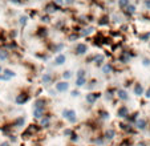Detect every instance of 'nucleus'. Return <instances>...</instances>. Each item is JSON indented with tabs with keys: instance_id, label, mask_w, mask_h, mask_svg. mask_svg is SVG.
I'll return each instance as SVG.
<instances>
[{
	"instance_id": "nucleus-1",
	"label": "nucleus",
	"mask_w": 150,
	"mask_h": 146,
	"mask_svg": "<svg viewBox=\"0 0 150 146\" xmlns=\"http://www.w3.org/2000/svg\"><path fill=\"white\" fill-rule=\"evenodd\" d=\"M59 11H62V8L60 5H57L56 3L53 2H49V3H46L45 4V7H44V12L46 13V15H52V13H54V12H59Z\"/></svg>"
},
{
	"instance_id": "nucleus-2",
	"label": "nucleus",
	"mask_w": 150,
	"mask_h": 146,
	"mask_svg": "<svg viewBox=\"0 0 150 146\" xmlns=\"http://www.w3.org/2000/svg\"><path fill=\"white\" fill-rule=\"evenodd\" d=\"M88 52V45L86 44H82V43H78L76 47H74V53L78 56H81V55H85V53Z\"/></svg>"
},
{
	"instance_id": "nucleus-3",
	"label": "nucleus",
	"mask_w": 150,
	"mask_h": 146,
	"mask_svg": "<svg viewBox=\"0 0 150 146\" xmlns=\"http://www.w3.org/2000/svg\"><path fill=\"white\" fill-rule=\"evenodd\" d=\"M124 11H125V13H126V16H133L134 13H136V5L134 4H129L126 8H124Z\"/></svg>"
},
{
	"instance_id": "nucleus-4",
	"label": "nucleus",
	"mask_w": 150,
	"mask_h": 146,
	"mask_svg": "<svg viewBox=\"0 0 150 146\" xmlns=\"http://www.w3.org/2000/svg\"><path fill=\"white\" fill-rule=\"evenodd\" d=\"M74 116H76V113H74L73 110H68V109L64 110V117H67L70 122H74V121H76V117H74Z\"/></svg>"
},
{
	"instance_id": "nucleus-5",
	"label": "nucleus",
	"mask_w": 150,
	"mask_h": 146,
	"mask_svg": "<svg viewBox=\"0 0 150 146\" xmlns=\"http://www.w3.org/2000/svg\"><path fill=\"white\" fill-rule=\"evenodd\" d=\"M68 88H69V84L65 82V81H61V82H57V84H56V89H57L59 92H65Z\"/></svg>"
},
{
	"instance_id": "nucleus-6",
	"label": "nucleus",
	"mask_w": 150,
	"mask_h": 146,
	"mask_svg": "<svg viewBox=\"0 0 150 146\" xmlns=\"http://www.w3.org/2000/svg\"><path fill=\"white\" fill-rule=\"evenodd\" d=\"M100 96H101L100 93H90V94H88V96H86V101H88V102H90V104H93V102L96 101V100H97Z\"/></svg>"
},
{
	"instance_id": "nucleus-7",
	"label": "nucleus",
	"mask_w": 150,
	"mask_h": 146,
	"mask_svg": "<svg viewBox=\"0 0 150 146\" xmlns=\"http://www.w3.org/2000/svg\"><path fill=\"white\" fill-rule=\"evenodd\" d=\"M118 59H120L121 63H128V61L130 60V56H129L128 52H121V55L118 56Z\"/></svg>"
},
{
	"instance_id": "nucleus-8",
	"label": "nucleus",
	"mask_w": 150,
	"mask_h": 146,
	"mask_svg": "<svg viewBox=\"0 0 150 146\" xmlns=\"http://www.w3.org/2000/svg\"><path fill=\"white\" fill-rule=\"evenodd\" d=\"M117 96H118V98H121V100H124V101H126V100L129 98V96H128V93L124 90V89H118L117 90Z\"/></svg>"
},
{
	"instance_id": "nucleus-9",
	"label": "nucleus",
	"mask_w": 150,
	"mask_h": 146,
	"mask_svg": "<svg viewBox=\"0 0 150 146\" xmlns=\"http://www.w3.org/2000/svg\"><path fill=\"white\" fill-rule=\"evenodd\" d=\"M28 98H29L28 94H20V96L16 97V102H17L19 105H21V104H24L25 101H28Z\"/></svg>"
},
{
	"instance_id": "nucleus-10",
	"label": "nucleus",
	"mask_w": 150,
	"mask_h": 146,
	"mask_svg": "<svg viewBox=\"0 0 150 146\" xmlns=\"http://www.w3.org/2000/svg\"><path fill=\"white\" fill-rule=\"evenodd\" d=\"M104 56H102V55H96V56H94V64H96L97 66H101L102 65V63H104Z\"/></svg>"
},
{
	"instance_id": "nucleus-11",
	"label": "nucleus",
	"mask_w": 150,
	"mask_h": 146,
	"mask_svg": "<svg viewBox=\"0 0 150 146\" xmlns=\"http://www.w3.org/2000/svg\"><path fill=\"white\" fill-rule=\"evenodd\" d=\"M109 24V16L108 15H104L98 19V25H108Z\"/></svg>"
},
{
	"instance_id": "nucleus-12",
	"label": "nucleus",
	"mask_w": 150,
	"mask_h": 146,
	"mask_svg": "<svg viewBox=\"0 0 150 146\" xmlns=\"http://www.w3.org/2000/svg\"><path fill=\"white\" fill-rule=\"evenodd\" d=\"M46 35H48V29H46L45 27H40V28H37V36H40V37H45Z\"/></svg>"
},
{
	"instance_id": "nucleus-13",
	"label": "nucleus",
	"mask_w": 150,
	"mask_h": 146,
	"mask_svg": "<svg viewBox=\"0 0 150 146\" xmlns=\"http://www.w3.org/2000/svg\"><path fill=\"white\" fill-rule=\"evenodd\" d=\"M65 60H67L65 55H59V56L56 57V60H54V64H56V65H61V64L65 63Z\"/></svg>"
},
{
	"instance_id": "nucleus-14",
	"label": "nucleus",
	"mask_w": 150,
	"mask_h": 146,
	"mask_svg": "<svg viewBox=\"0 0 150 146\" xmlns=\"http://www.w3.org/2000/svg\"><path fill=\"white\" fill-rule=\"evenodd\" d=\"M117 114H118L120 117H125L126 114H128V108H126V106H121V108H118Z\"/></svg>"
},
{
	"instance_id": "nucleus-15",
	"label": "nucleus",
	"mask_w": 150,
	"mask_h": 146,
	"mask_svg": "<svg viewBox=\"0 0 150 146\" xmlns=\"http://www.w3.org/2000/svg\"><path fill=\"white\" fill-rule=\"evenodd\" d=\"M129 4H130V0H118V7H120L121 9L126 8Z\"/></svg>"
},
{
	"instance_id": "nucleus-16",
	"label": "nucleus",
	"mask_w": 150,
	"mask_h": 146,
	"mask_svg": "<svg viewBox=\"0 0 150 146\" xmlns=\"http://www.w3.org/2000/svg\"><path fill=\"white\" fill-rule=\"evenodd\" d=\"M10 56V52L7 49H0V60H7Z\"/></svg>"
},
{
	"instance_id": "nucleus-17",
	"label": "nucleus",
	"mask_w": 150,
	"mask_h": 146,
	"mask_svg": "<svg viewBox=\"0 0 150 146\" xmlns=\"http://www.w3.org/2000/svg\"><path fill=\"white\" fill-rule=\"evenodd\" d=\"M28 16H25V15H21V16L19 17V21H20V24L24 27V25H27V23H28Z\"/></svg>"
},
{
	"instance_id": "nucleus-18",
	"label": "nucleus",
	"mask_w": 150,
	"mask_h": 146,
	"mask_svg": "<svg viewBox=\"0 0 150 146\" xmlns=\"http://www.w3.org/2000/svg\"><path fill=\"white\" fill-rule=\"evenodd\" d=\"M80 36H81V33H78V32H73L72 35H69L68 40H69V41H74V40H77Z\"/></svg>"
},
{
	"instance_id": "nucleus-19",
	"label": "nucleus",
	"mask_w": 150,
	"mask_h": 146,
	"mask_svg": "<svg viewBox=\"0 0 150 146\" xmlns=\"http://www.w3.org/2000/svg\"><path fill=\"white\" fill-rule=\"evenodd\" d=\"M112 71H113V66H112V64H106V65L102 66V72H104V73H110Z\"/></svg>"
},
{
	"instance_id": "nucleus-20",
	"label": "nucleus",
	"mask_w": 150,
	"mask_h": 146,
	"mask_svg": "<svg viewBox=\"0 0 150 146\" xmlns=\"http://www.w3.org/2000/svg\"><path fill=\"white\" fill-rule=\"evenodd\" d=\"M41 23H45V24H48V23H51V15H43V16L40 17Z\"/></svg>"
},
{
	"instance_id": "nucleus-21",
	"label": "nucleus",
	"mask_w": 150,
	"mask_h": 146,
	"mask_svg": "<svg viewBox=\"0 0 150 146\" xmlns=\"http://www.w3.org/2000/svg\"><path fill=\"white\" fill-rule=\"evenodd\" d=\"M142 92H144V89H142V86L139 85V84H137L136 88H134V93H136L137 96H141L142 94Z\"/></svg>"
},
{
	"instance_id": "nucleus-22",
	"label": "nucleus",
	"mask_w": 150,
	"mask_h": 146,
	"mask_svg": "<svg viewBox=\"0 0 150 146\" xmlns=\"http://www.w3.org/2000/svg\"><path fill=\"white\" fill-rule=\"evenodd\" d=\"M85 81H86L85 77H78L77 81H76V85H77V86H82L84 84H85Z\"/></svg>"
},
{
	"instance_id": "nucleus-23",
	"label": "nucleus",
	"mask_w": 150,
	"mask_h": 146,
	"mask_svg": "<svg viewBox=\"0 0 150 146\" xmlns=\"http://www.w3.org/2000/svg\"><path fill=\"white\" fill-rule=\"evenodd\" d=\"M51 80H52V76H51V74L46 73V74H44V76H43V82H44V84H48Z\"/></svg>"
},
{
	"instance_id": "nucleus-24",
	"label": "nucleus",
	"mask_w": 150,
	"mask_h": 146,
	"mask_svg": "<svg viewBox=\"0 0 150 146\" xmlns=\"http://www.w3.org/2000/svg\"><path fill=\"white\" fill-rule=\"evenodd\" d=\"M62 48H64V44H54L52 49H53L54 52H59V51H61Z\"/></svg>"
},
{
	"instance_id": "nucleus-25",
	"label": "nucleus",
	"mask_w": 150,
	"mask_h": 146,
	"mask_svg": "<svg viewBox=\"0 0 150 146\" xmlns=\"http://www.w3.org/2000/svg\"><path fill=\"white\" fill-rule=\"evenodd\" d=\"M4 73H5V76H7V77H13V76H15V73H13L12 71H10V69H5V71H4Z\"/></svg>"
},
{
	"instance_id": "nucleus-26",
	"label": "nucleus",
	"mask_w": 150,
	"mask_h": 146,
	"mask_svg": "<svg viewBox=\"0 0 150 146\" xmlns=\"http://www.w3.org/2000/svg\"><path fill=\"white\" fill-rule=\"evenodd\" d=\"M137 125H138V128L144 129V128H145V125H146V122H145V120H139V121L137 122Z\"/></svg>"
},
{
	"instance_id": "nucleus-27",
	"label": "nucleus",
	"mask_w": 150,
	"mask_h": 146,
	"mask_svg": "<svg viewBox=\"0 0 150 146\" xmlns=\"http://www.w3.org/2000/svg\"><path fill=\"white\" fill-rule=\"evenodd\" d=\"M78 77H85V71L84 69H80V71L77 72V79Z\"/></svg>"
},
{
	"instance_id": "nucleus-28",
	"label": "nucleus",
	"mask_w": 150,
	"mask_h": 146,
	"mask_svg": "<svg viewBox=\"0 0 150 146\" xmlns=\"http://www.w3.org/2000/svg\"><path fill=\"white\" fill-rule=\"evenodd\" d=\"M113 135H114V132H113L112 129L108 130V132H106V137H108V138H113Z\"/></svg>"
},
{
	"instance_id": "nucleus-29",
	"label": "nucleus",
	"mask_w": 150,
	"mask_h": 146,
	"mask_svg": "<svg viewBox=\"0 0 150 146\" xmlns=\"http://www.w3.org/2000/svg\"><path fill=\"white\" fill-rule=\"evenodd\" d=\"M76 3V0H64V4H68V5H72Z\"/></svg>"
},
{
	"instance_id": "nucleus-30",
	"label": "nucleus",
	"mask_w": 150,
	"mask_h": 146,
	"mask_svg": "<svg viewBox=\"0 0 150 146\" xmlns=\"http://www.w3.org/2000/svg\"><path fill=\"white\" fill-rule=\"evenodd\" d=\"M53 2H54V3H56L57 5H60V7H61L62 4H64V0H53Z\"/></svg>"
},
{
	"instance_id": "nucleus-31",
	"label": "nucleus",
	"mask_w": 150,
	"mask_h": 146,
	"mask_svg": "<svg viewBox=\"0 0 150 146\" xmlns=\"http://www.w3.org/2000/svg\"><path fill=\"white\" fill-rule=\"evenodd\" d=\"M62 76H64V79H69L72 74H70V72L68 71V72H64V74H62Z\"/></svg>"
},
{
	"instance_id": "nucleus-32",
	"label": "nucleus",
	"mask_w": 150,
	"mask_h": 146,
	"mask_svg": "<svg viewBox=\"0 0 150 146\" xmlns=\"http://www.w3.org/2000/svg\"><path fill=\"white\" fill-rule=\"evenodd\" d=\"M11 3H13V4H21L23 3V0H10Z\"/></svg>"
},
{
	"instance_id": "nucleus-33",
	"label": "nucleus",
	"mask_w": 150,
	"mask_h": 146,
	"mask_svg": "<svg viewBox=\"0 0 150 146\" xmlns=\"http://www.w3.org/2000/svg\"><path fill=\"white\" fill-rule=\"evenodd\" d=\"M16 35H17V33H16V31H15V29L10 32V36H11V37H16Z\"/></svg>"
},
{
	"instance_id": "nucleus-34",
	"label": "nucleus",
	"mask_w": 150,
	"mask_h": 146,
	"mask_svg": "<svg viewBox=\"0 0 150 146\" xmlns=\"http://www.w3.org/2000/svg\"><path fill=\"white\" fill-rule=\"evenodd\" d=\"M145 7L147 9H150V0H145Z\"/></svg>"
},
{
	"instance_id": "nucleus-35",
	"label": "nucleus",
	"mask_w": 150,
	"mask_h": 146,
	"mask_svg": "<svg viewBox=\"0 0 150 146\" xmlns=\"http://www.w3.org/2000/svg\"><path fill=\"white\" fill-rule=\"evenodd\" d=\"M36 15H37V12H36V11H32V12L29 13V17H35Z\"/></svg>"
},
{
	"instance_id": "nucleus-36",
	"label": "nucleus",
	"mask_w": 150,
	"mask_h": 146,
	"mask_svg": "<svg viewBox=\"0 0 150 146\" xmlns=\"http://www.w3.org/2000/svg\"><path fill=\"white\" fill-rule=\"evenodd\" d=\"M78 94H80V93H78V90H73V92H72V96H74V97L78 96Z\"/></svg>"
},
{
	"instance_id": "nucleus-37",
	"label": "nucleus",
	"mask_w": 150,
	"mask_h": 146,
	"mask_svg": "<svg viewBox=\"0 0 150 146\" xmlns=\"http://www.w3.org/2000/svg\"><path fill=\"white\" fill-rule=\"evenodd\" d=\"M149 64H150V60L145 59V60H144V65H149Z\"/></svg>"
},
{
	"instance_id": "nucleus-38",
	"label": "nucleus",
	"mask_w": 150,
	"mask_h": 146,
	"mask_svg": "<svg viewBox=\"0 0 150 146\" xmlns=\"http://www.w3.org/2000/svg\"><path fill=\"white\" fill-rule=\"evenodd\" d=\"M0 146H10V143H8V142H4V143H2Z\"/></svg>"
},
{
	"instance_id": "nucleus-39",
	"label": "nucleus",
	"mask_w": 150,
	"mask_h": 146,
	"mask_svg": "<svg viewBox=\"0 0 150 146\" xmlns=\"http://www.w3.org/2000/svg\"><path fill=\"white\" fill-rule=\"evenodd\" d=\"M146 97H150V89H147V92H146Z\"/></svg>"
},
{
	"instance_id": "nucleus-40",
	"label": "nucleus",
	"mask_w": 150,
	"mask_h": 146,
	"mask_svg": "<svg viewBox=\"0 0 150 146\" xmlns=\"http://www.w3.org/2000/svg\"><path fill=\"white\" fill-rule=\"evenodd\" d=\"M0 73H2V68H0Z\"/></svg>"
}]
</instances>
